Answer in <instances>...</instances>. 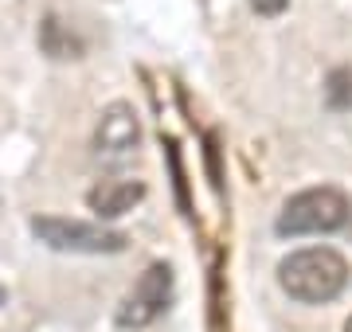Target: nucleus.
<instances>
[{
  "label": "nucleus",
  "instance_id": "nucleus-1",
  "mask_svg": "<svg viewBox=\"0 0 352 332\" xmlns=\"http://www.w3.org/2000/svg\"><path fill=\"white\" fill-rule=\"evenodd\" d=\"M278 285L302 305H325L344 294L349 285V262L333 246H305L282 258L278 266Z\"/></svg>",
  "mask_w": 352,
  "mask_h": 332
},
{
  "label": "nucleus",
  "instance_id": "nucleus-2",
  "mask_svg": "<svg viewBox=\"0 0 352 332\" xmlns=\"http://www.w3.org/2000/svg\"><path fill=\"white\" fill-rule=\"evenodd\" d=\"M352 207H349V195L337 192V188H305V192L289 195L282 211H278V235L282 239H302V235H333L349 223Z\"/></svg>",
  "mask_w": 352,
  "mask_h": 332
},
{
  "label": "nucleus",
  "instance_id": "nucleus-3",
  "mask_svg": "<svg viewBox=\"0 0 352 332\" xmlns=\"http://www.w3.org/2000/svg\"><path fill=\"white\" fill-rule=\"evenodd\" d=\"M32 235L51 250L63 254H122L126 250V235L110 230L102 223H82V219H63V215H36L32 219Z\"/></svg>",
  "mask_w": 352,
  "mask_h": 332
},
{
  "label": "nucleus",
  "instance_id": "nucleus-4",
  "mask_svg": "<svg viewBox=\"0 0 352 332\" xmlns=\"http://www.w3.org/2000/svg\"><path fill=\"white\" fill-rule=\"evenodd\" d=\"M173 305V266L168 262H153L138 278V285L126 294V301L118 305V329L138 332L149 329L153 320L164 317V309Z\"/></svg>",
  "mask_w": 352,
  "mask_h": 332
},
{
  "label": "nucleus",
  "instance_id": "nucleus-5",
  "mask_svg": "<svg viewBox=\"0 0 352 332\" xmlns=\"http://www.w3.org/2000/svg\"><path fill=\"white\" fill-rule=\"evenodd\" d=\"M141 145V117L129 102H110L94 126V156L106 165H122Z\"/></svg>",
  "mask_w": 352,
  "mask_h": 332
},
{
  "label": "nucleus",
  "instance_id": "nucleus-6",
  "mask_svg": "<svg viewBox=\"0 0 352 332\" xmlns=\"http://www.w3.org/2000/svg\"><path fill=\"white\" fill-rule=\"evenodd\" d=\"M141 200H145V184H141V180H129V176L102 180V184H94L90 195H87L90 211L98 219H122L126 211H133Z\"/></svg>",
  "mask_w": 352,
  "mask_h": 332
},
{
  "label": "nucleus",
  "instance_id": "nucleus-7",
  "mask_svg": "<svg viewBox=\"0 0 352 332\" xmlns=\"http://www.w3.org/2000/svg\"><path fill=\"white\" fill-rule=\"evenodd\" d=\"M39 47H43L47 59H78V55H82V39H78L59 16H47V20L39 24Z\"/></svg>",
  "mask_w": 352,
  "mask_h": 332
},
{
  "label": "nucleus",
  "instance_id": "nucleus-8",
  "mask_svg": "<svg viewBox=\"0 0 352 332\" xmlns=\"http://www.w3.org/2000/svg\"><path fill=\"white\" fill-rule=\"evenodd\" d=\"M325 106L333 114H352V63H340L325 78Z\"/></svg>",
  "mask_w": 352,
  "mask_h": 332
},
{
  "label": "nucleus",
  "instance_id": "nucleus-9",
  "mask_svg": "<svg viewBox=\"0 0 352 332\" xmlns=\"http://www.w3.org/2000/svg\"><path fill=\"white\" fill-rule=\"evenodd\" d=\"M251 8L258 16H282L289 8V0H251Z\"/></svg>",
  "mask_w": 352,
  "mask_h": 332
},
{
  "label": "nucleus",
  "instance_id": "nucleus-10",
  "mask_svg": "<svg viewBox=\"0 0 352 332\" xmlns=\"http://www.w3.org/2000/svg\"><path fill=\"white\" fill-rule=\"evenodd\" d=\"M4 301H8V289H4V285H0V305H4Z\"/></svg>",
  "mask_w": 352,
  "mask_h": 332
},
{
  "label": "nucleus",
  "instance_id": "nucleus-11",
  "mask_svg": "<svg viewBox=\"0 0 352 332\" xmlns=\"http://www.w3.org/2000/svg\"><path fill=\"white\" fill-rule=\"evenodd\" d=\"M344 332H352V317H349V324H344Z\"/></svg>",
  "mask_w": 352,
  "mask_h": 332
}]
</instances>
